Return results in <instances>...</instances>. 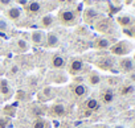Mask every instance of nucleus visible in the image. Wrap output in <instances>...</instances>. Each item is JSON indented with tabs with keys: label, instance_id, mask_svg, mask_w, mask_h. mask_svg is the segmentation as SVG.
Wrapping results in <instances>:
<instances>
[{
	"label": "nucleus",
	"instance_id": "1",
	"mask_svg": "<svg viewBox=\"0 0 135 128\" xmlns=\"http://www.w3.org/2000/svg\"><path fill=\"white\" fill-rule=\"evenodd\" d=\"M57 17H58V21L65 27H73L80 20L78 12L73 8H62V9H60Z\"/></svg>",
	"mask_w": 135,
	"mask_h": 128
},
{
	"label": "nucleus",
	"instance_id": "2",
	"mask_svg": "<svg viewBox=\"0 0 135 128\" xmlns=\"http://www.w3.org/2000/svg\"><path fill=\"white\" fill-rule=\"evenodd\" d=\"M66 70H68V73H69L70 75L76 77V75L84 74V71L88 70V66H86V63H85V61L82 58L74 57V58H72L69 62H68Z\"/></svg>",
	"mask_w": 135,
	"mask_h": 128
},
{
	"label": "nucleus",
	"instance_id": "3",
	"mask_svg": "<svg viewBox=\"0 0 135 128\" xmlns=\"http://www.w3.org/2000/svg\"><path fill=\"white\" fill-rule=\"evenodd\" d=\"M132 49V45L128 41H118L110 46V52L114 55H127Z\"/></svg>",
	"mask_w": 135,
	"mask_h": 128
},
{
	"label": "nucleus",
	"instance_id": "4",
	"mask_svg": "<svg viewBox=\"0 0 135 128\" xmlns=\"http://www.w3.org/2000/svg\"><path fill=\"white\" fill-rule=\"evenodd\" d=\"M70 93H72V96L76 99V100H82L84 98H86L88 93H89V89L86 85L84 83H78V82H74L72 86H70Z\"/></svg>",
	"mask_w": 135,
	"mask_h": 128
},
{
	"label": "nucleus",
	"instance_id": "5",
	"mask_svg": "<svg viewBox=\"0 0 135 128\" xmlns=\"http://www.w3.org/2000/svg\"><path fill=\"white\" fill-rule=\"evenodd\" d=\"M24 11L29 15V16H36L40 15L42 11V2L40 0H29V2L25 4Z\"/></svg>",
	"mask_w": 135,
	"mask_h": 128
},
{
	"label": "nucleus",
	"instance_id": "6",
	"mask_svg": "<svg viewBox=\"0 0 135 128\" xmlns=\"http://www.w3.org/2000/svg\"><path fill=\"white\" fill-rule=\"evenodd\" d=\"M66 114H68L66 104L65 103H61V102L53 103L52 107L49 108V115L53 116V117H64Z\"/></svg>",
	"mask_w": 135,
	"mask_h": 128
},
{
	"label": "nucleus",
	"instance_id": "7",
	"mask_svg": "<svg viewBox=\"0 0 135 128\" xmlns=\"http://www.w3.org/2000/svg\"><path fill=\"white\" fill-rule=\"evenodd\" d=\"M46 42V33L41 29L33 30L31 33V44L35 46H44Z\"/></svg>",
	"mask_w": 135,
	"mask_h": 128
},
{
	"label": "nucleus",
	"instance_id": "8",
	"mask_svg": "<svg viewBox=\"0 0 135 128\" xmlns=\"http://www.w3.org/2000/svg\"><path fill=\"white\" fill-rule=\"evenodd\" d=\"M66 65H68V61L64 55L61 54H54L52 58H50V63L49 66L54 70H62V69H66Z\"/></svg>",
	"mask_w": 135,
	"mask_h": 128
},
{
	"label": "nucleus",
	"instance_id": "9",
	"mask_svg": "<svg viewBox=\"0 0 135 128\" xmlns=\"http://www.w3.org/2000/svg\"><path fill=\"white\" fill-rule=\"evenodd\" d=\"M118 68L122 73H132L135 71V61L128 57H124L118 62Z\"/></svg>",
	"mask_w": 135,
	"mask_h": 128
},
{
	"label": "nucleus",
	"instance_id": "10",
	"mask_svg": "<svg viewBox=\"0 0 135 128\" xmlns=\"http://www.w3.org/2000/svg\"><path fill=\"white\" fill-rule=\"evenodd\" d=\"M13 95V91H12V87L9 85V82L7 79H0V96L3 98V100H8L9 98H12Z\"/></svg>",
	"mask_w": 135,
	"mask_h": 128
},
{
	"label": "nucleus",
	"instance_id": "11",
	"mask_svg": "<svg viewBox=\"0 0 135 128\" xmlns=\"http://www.w3.org/2000/svg\"><path fill=\"white\" fill-rule=\"evenodd\" d=\"M6 16L11 21H17L23 16V8L21 7H9L6 9Z\"/></svg>",
	"mask_w": 135,
	"mask_h": 128
},
{
	"label": "nucleus",
	"instance_id": "12",
	"mask_svg": "<svg viewBox=\"0 0 135 128\" xmlns=\"http://www.w3.org/2000/svg\"><path fill=\"white\" fill-rule=\"evenodd\" d=\"M114 59L110 57H101L95 61V65L102 70H111L114 68Z\"/></svg>",
	"mask_w": 135,
	"mask_h": 128
},
{
	"label": "nucleus",
	"instance_id": "13",
	"mask_svg": "<svg viewBox=\"0 0 135 128\" xmlns=\"http://www.w3.org/2000/svg\"><path fill=\"white\" fill-rule=\"evenodd\" d=\"M99 19V12L94 8H86L84 11V20L88 24H94Z\"/></svg>",
	"mask_w": 135,
	"mask_h": 128
},
{
	"label": "nucleus",
	"instance_id": "14",
	"mask_svg": "<svg viewBox=\"0 0 135 128\" xmlns=\"http://www.w3.org/2000/svg\"><path fill=\"white\" fill-rule=\"evenodd\" d=\"M113 45V41L107 37H98L94 40L93 42V48L95 49H99V50H103V49H110V46Z\"/></svg>",
	"mask_w": 135,
	"mask_h": 128
},
{
	"label": "nucleus",
	"instance_id": "15",
	"mask_svg": "<svg viewBox=\"0 0 135 128\" xmlns=\"http://www.w3.org/2000/svg\"><path fill=\"white\" fill-rule=\"evenodd\" d=\"M84 106V108L85 110H88V111H90V112H94V111H98L99 110V107H101V103H99V100L98 99H95V98H88L84 103H82Z\"/></svg>",
	"mask_w": 135,
	"mask_h": 128
},
{
	"label": "nucleus",
	"instance_id": "16",
	"mask_svg": "<svg viewBox=\"0 0 135 128\" xmlns=\"http://www.w3.org/2000/svg\"><path fill=\"white\" fill-rule=\"evenodd\" d=\"M13 50H15L16 53H19V54H23V53L28 52V50H29V44H28V41L24 40V38L16 40L15 44H13Z\"/></svg>",
	"mask_w": 135,
	"mask_h": 128
},
{
	"label": "nucleus",
	"instance_id": "17",
	"mask_svg": "<svg viewBox=\"0 0 135 128\" xmlns=\"http://www.w3.org/2000/svg\"><path fill=\"white\" fill-rule=\"evenodd\" d=\"M115 99V91L113 89H105L101 93V102L103 104H110Z\"/></svg>",
	"mask_w": 135,
	"mask_h": 128
},
{
	"label": "nucleus",
	"instance_id": "18",
	"mask_svg": "<svg viewBox=\"0 0 135 128\" xmlns=\"http://www.w3.org/2000/svg\"><path fill=\"white\" fill-rule=\"evenodd\" d=\"M60 45V37L56 32H49L46 33V42L45 46L48 48H57Z\"/></svg>",
	"mask_w": 135,
	"mask_h": 128
},
{
	"label": "nucleus",
	"instance_id": "19",
	"mask_svg": "<svg viewBox=\"0 0 135 128\" xmlns=\"http://www.w3.org/2000/svg\"><path fill=\"white\" fill-rule=\"evenodd\" d=\"M117 23L120 27H123L124 29H127V28H130V27H132L135 24V19L128 16V15H123V16H118L117 17Z\"/></svg>",
	"mask_w": 135,
	"mask_h": 128
},
{
	"label": "nucleus",
	"instance_id": "20",
	"mask_svg": "<svg viewBox=\"0 0 135 128\" xmlns=\"http://www.w3.org/2000/svg\"><path fill=\"white\" fill-rule=\"evenodd\" d=\"M54 16L53 15H50V13H48V15H44V16H41V19H40V27L42 28V29H49V28H52L53 25H54Z\"/></svg>",
	"mask_w": 135,
	"mask_h": 128
},
{
	"label": "nucleus",
	"instance_id": "21",
	"mask_svg": "<svg viewBox=\"0 0 135 128\" xmlns=\"http://www.w3.org/2000/svg\"><path fill=\"white\" fill-rule=\"evenodd\" d=\"M53 93H54V89H52V87H45V89H42V90L40 91L38 99L42 100V102H46V100H49V99H52V98L54 96Z\"/></svg>",
	"mask_w": 135,
	"mask_h": 128
},
{
	"label": "nucleus",
	"instance_id": "22",
	"mask_svg": "<svg viewBox=\"0 0 135 128\" xmlns=\"http://www.w3.org/2000/svg\"><path fill=\"white\" fill-rule=\"evenodd\" d=\"M86 81H88V83H89L90 86H98V85L101 83L102 78H101V75H99L97 71H90V73L88 74Z\"/></svg>",
	"mask_w": 135,
	"mask_h": 128
},
{
	"label": "nucleus",
	"instance_id": "23",
	"mask_svg": "<svg viewBox=\"0 0 135 128\" xmlns=\"http://www.w3.org/2000/svg\"><path fill=\"white\" fill-rule=\"evenodd\" d=\"M134 91H135V86H134L132 83H124V85L120 87L119 94H120L122 96H128V95H131Z\"/></svg>",
	"mask_w": 135,
	"mask_h": 128
},
{
	"label": "nucleus",
	"instance_id": "24",
	"mask_svg": "<svg viewBox=\"0 0 135 128\" xmlns=\"http://www.w3.org/2000/svg\"><path fill=\"white\" fill-rule=\"evenodd\" d=\"M95 28H97L99 32H106V30L110 28V20H107V19L97 20V21H95Z\"/></svg>",
	"mask_w": 135,
	"mask_h": 128
},
{
	"label": "nucleus",
	"instance_id": "25",
	"mask_svg": "<svg viewBox=\"0 0 135 128\" xmlns=\"http://www.w3.org/2000/svg\"><path fill=\"white\" fill-rule=\"evenodd\" d=\"M50 79H52L53 83H62V82L66 81V77L62 74V71L57 70V71H53V75L50 77Z\"/></svg>",
	"mask_w": 135,
	"mask_h": 128
},
{
	"label": "nucleus",
	"instance_id": "26",
	"mask_svg": "<svg viewBox=\"0 0 135 128\" xmlns=\"http://www.w3.org/2000/svg\"><path fill=\"white\" fill-rule=\"evenodd\" d=\"M46 127H48V121L44 120L42 117L35 119L33 123H32V125H31V128H46Z\"/></svg>",
	"mask_w": 135,
	"mask_h": 128
},
{
	"label": "nucleus",
	"instance_id": "27",
	"mask_svg": "<svg viewBox=\"0 0 135 128\" xmlns=\"http://www.w3.org/2000/svg\"><path fill=\"white\" fill-rule=\"evenodd\" d=\"M29 98H31V95H29V93H27V91L20 90V91H17V93H16V99H17V100H20V102L29 100Z\"/></svg>",
	"mask_w": 135,
	"mask_h": 128
},
{
	"label": "nucleus",
	"instance_id": "28",
	"mask_svg": "<svg viewBox=\"0 0 135 128\" xmlns=\"http://www.w3.org/2000/svg\"><path fill=\"white\" fill-rule=\"evenodd\" d=\"M19 73H20V68L16 65V63H13V65L9 68V70H8V75H9L11 78H13V77L19 75Z\"/></svg>",
	"mask_w": 135,
	"mask_h": 128
},
{
	"label": "nucleus",
	"instance_id": "29",
	"mask_svg": "<svg viewBox=\"0 0 135 128\" xmlns=\"http://www.w3.org/2000/svg\"><path fill=\"white\" fill-rule=\"evenodd\" d=\"M15 3V0H0V6L3 8H9Z\"/></svg>",
	"mask_w": 135,
	"mask_h": 128
},
{
	"label": "nucleus",
	"instance_id": "30",
	"mask_svg": "<svg viewBox=\"0 0 135 128\" xmlns=\"http://www.w3.org/2000/svg\"><path fill=\"white\" fill-rule=\"evenodd\" d=\"M8 117L7 116H0V128H7L8 125Z\"/></svg>",
	"mask_w": 135,
	"mask_h": 128
},
{
	"label": "nucleus",
	"instance_id": "31",
	"mask_svg": "<svg viewBox=\"0 0 135 128\" xmlns=\"http://www.w3.org/2000/svg\"><path fill=\"white\" fill-rule=\"evenodd\" d=\"M15 111H16V110H15L13 107H11V108H9V107H7V108H6V114H7V115H11V116H12V115H15Z\"/></svg>",
	"mask_w": 135,
	"mask_h": 128
},
{
	"label": "nucleus",
	"instance_id": "32",
	"mask_svg": "<svg viewBox=\"0 0 135 128\" xmlns=\"http://www.w3.org/2000/svg\"><path fill=\"white\" fill-rule=\"evenodd\" d=\"M28 2H29V0H17V3H19V4H21L23 7H25V4H27Z\"/></svg>",
	"mask_w": 135,
	"mask_h": 128
},
{
	"label": "nucleus",
	"instance_id": "33",
	"mask_svg": "<svg viewBox=\"0 0 135 128\" xmlns=\"http://www.w3.org/2000/svg\"><path fill=\"white\" fill-rule=\"evenodd\" d=\"M6 28H7V25H6V21L0 20V29H6Z\"/></svg>",
	"mask_w": 135,
	"mask_h": 128
},
{
	"label": "nucleus",
	"instance_id": "34",
	"mask_svg": "<svg viewBox=\"0 0 135 128\" xmlns=\"http://www.w3.org/2000/svg\"><path fill=\"white\" fill-rule=\"evenodd\" d=\"M94 128H109V125H106V124H97Z\"/></svg>",
	"mask_w": 135,
	"mask_h": 128
},
{
	"label": "nucleus",
	"instance_id": "35",
	"mask_svg": "<svg viewBox=\"0 0 135 128\" xmlns=\"http://www.w3.org/2000/svg\"><path fill=\"white\" fill-rule=\"evenodd\" d=\"M131 81L135 83V71H132V73H131Z\"/></svg>",
	"mask_w": 135,
	"mask_h": 128
},
{
	"label": "nucleus",
	"instance_id": "36",
	"mask_svg": "<svg viewBox=\"0 0 135 128\" xmlns=\"http://www.w3.org/2000/svg\"><path fill=\"white\" fill-rule=\"evenodd\" d=\"M113 128H124V125H122V124H117V125H114Z\"/></svg>",
	"mask_w": 135,
	"mask_h": 128
},
{
	"label": "nucleus",
	"instance_id": "37",
	"mask_svg": "<svg viewBox=\"0 0 135 128\" xmlns=\"http://www.w3.org/2000/svg\"><path fill=\"white\" fill-rule=\"evenodd\" d=\"M124 2H126V4H131V2H132V0H124Z\"/></svg>",
	"mask_w": 135,
	"mask_h": 128
},
{
	"label": "nucleus",
	"instance_id": "38",
	"mask_svg": "<svg viewBox=\"0 0 135 128\" xmlns=\"http://www.w3.org/2000/svg\"><path fill=\"white\" fill-rule=\"evenodd\" d=\"M3 102H4V100H3V98L0 96V104H3Z\"/></svg>",
	"mask_w": 135,
	"mask_h": 128
},
{
	"label": "nucleus",
	"instance_id": "39",
	"mask_svg": "<svg viewBox=\"0 0 135 128\" xmlns=\"http://www.w3.org/2000/svg\"><path fill=\"white\" fill-rule=\"evenodd\" d=\"M81 128H90V127H88V125H84V127H81Z\"/></svg>",
	"mask_w": 135,
	"mask_h": 128
},
{
	"label": "nucleus",
	"instance_id": "40",
	"mask_svg": "<svg viewBox=\"0 0 135 128\" xmlns=\"http://www.w3.org/2000/svg\"><path fill=\"white\" fill-rule=\"evenodd\" d=\"M0 49H2V41H0Z\"/></svg>",
	"mask_w": 135,
	"mask_h": 128
},
{
	"label": "nucleus",
	"instance_id": "41",
	"mask_svg": "<svg viewBox=\"0 0 135 128\" xmlns=\"http://www.w3.org/2000/svg\"><path fill=\"white\" fill-rule=\"evenodd\" d=\"M134 128H135V123H134Z\"/></svg>",
	"mask_w": 135,
	"mask_h": 128
}]
</instances>
